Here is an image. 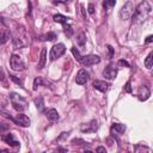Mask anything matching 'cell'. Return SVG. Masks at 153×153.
<instances>
[{
	"mask_svg": "<svg viewBox=\"0 0 153 153\" xmlns=\"http://www.w3.org/2000/svg\"><path fill=\"white\" fill-rule=\"evenodd\" d=\"M151 11H152V7H151V5L148 4V1H146V0H143V1H141L140 4H139V6L136 7V10L133 12V14H131V19H133V23H142V22H145L146 19H147V17L149 16V13H151Z\"/></svg>",
	"mask_w": 153,
	"mask_h": 153,
	"instance_id": "obj_1",
	"label": "cell"
},
{
	"mask_svg": "<svg viewBox=\"0 0 153 153\" xmlns=\"http://www.w3.org/2000/svg\"><path fill=\"white\" fill-rule=\"evenodd\" d=\"M10 99H11V104H12L13 109L18 112H23L27 108V100L23 96L18 94L16 92L10 93Z\"/></svg>",
	"mask_w": 153,
	"mask_h": 153,
	"instance_id": "obj_2",
	"label": "cell"
},
{
	"mask_svg": "<svg viewBox=\"0 0 153 153\" xmlns=\"http://www.w3.org/2000/svg\"><path fill=\"white\" fill-rule=\"evenodd\" d=\"M133 12H134V4H133L131 1H127V2L122 6V8L120 10L118 16H120V18H121L122 20H128V19L131 17Z\"/></svg>",
	"mask_w": 153,
	"mask_h": 153,
	"instance_id": "obj_3",
	"label": "cell"
},
{
	"mask_svg": "<svg viewBox=\"0 0 153 153\" xmlns=\"http://www.w3.org/2000/svg\"><path fill=\"white\" fill-rule=\"evenodd\" d=\"M66 53V47L63 43H57V44H54L50 49V54H49V57L51 61H55L56 59H59L60 56H62L63 54Z\"/></svg>",
	"mask_w": 153,
	"mask_h": 153,
	"instance_id": "obj_4",
	"label": "cell"
},
{
	"mask_svg": "<svg viewBox=\"0 0 153 153\" xmlns=\"http://www.w3.org/2000/svg\"><path fill=\"white\" fill-rule=\"evenodd\" d=\"M5 116H6L7 118H10L11 121H13L16 124L22 126V127H29L30 123H31L30 118H29L26 115H24L23 112H18V115H17L16 117H12V116H10V115H7V114H5Z\"/></svg>",
	"mask_w": 153,
	"mask_h": 153,
	"instance_id": "obj_5",
	"label": "cell"
},
{
	"mask_svg": "<svg viewBox=\"0 0 153 153\" xmlns=\"http://www.w3.org/2000/svg\"><path fill=\"white\" fill-rule=\"evenodd\" d=\"M10 66H11V68H12L13 71H18V72L25 69V65H24L22 57H20L19 55H17V54H12V55H11Z\"/></svg>",
	"mask_w": 153,
	"mask_h": 153,
	"instance_id": "obj_6",
	"label": "cell"
},
{
	"mask_svg": "<svg viewBox=\"0 0 153 153\" xmlns=\"http://www.w3.org/2000/svg\"><path fill=\"white\" fill-rule=\"evenodd\" d=\"M81 65L85 66V67H90V66H93L96 63H99L100 62V57L98 55H93V54H90V55H85L81 57L80 60Z\"/></svg>",
	"mask_w": 153,
	"mask_h": 153,
	"instance_id": "obj_7",
	"label": "cell"
},
{
	"mask_svg": "<svg viewBox=\"0 0 153 153\" xmlns=\"http://www.w3.org/2000/svg\"><path fill=\"white\" fill-rule=\"evenodd\" d=\"M117 75V67L114 65V63H110L105 67V69L103 71V76L105 79H109V80H112L115 79Z\"/></svg>",
	"mask_w": 153,
	"mask_h": 153,
	"instance_id": "obj_8",
	"label": "cell"
},
{
	"mask_svg": "<svg viewBox=\"0 0 153 153\" xmlns=\"http://www.w3.org/2000/svg\"><path fill=\"white\" fill-rule=\"evenodd\" d=\"M98 129V122L96 120H92L87 123H82L80 126V130L82 133H94Z\"/></svg>",
	"mask_w": 153,
	"mask_h": 153,
	"instance_id": "obj_9",
	"label": "cell"
},
{
	"mask_svg": "<svg viewBox=\"0 0 153 153\" xmlns=\"http://www.w3.org/2000/svg\"><path fill=\"white\" fill-rule=\"evenodd\" d=\"M124 130H126V126L124 124H121V123H112V126L110 128V133H111V135L116 140H117V136L118 135H121V134L124 133Z\"/></svg>",
	"mask_w": 153,
	"mask_h": 153,
	"instance_id": "obj_10",
	"label": "cell"
},
{
	"mask_svg": "<svg viewBox=\"0 0 153 153\" xmlns=\"http://www.w3.org/2000/svg\"><path fill=\"white\" fill-rule=\"evenodd\" d=\"M149 96H151V90L148 88V86L142 85V86L139 87L137 97H139L140 100H142V102H143V100H147V99L149 98Z\"/></svg>",
	"mask_w": 153,
	"mask_h": 153,
	"instance_id": "obj_11",
	"label": "cell"
},
{
	"mask_svg": "<svg viewBox=\"0 0 153 153\" xmlns=\"http://www.w3.org/2000/svg\"><path fill=\"white\" fill-rule=\"evenodd\" d=\"M88 79V73L85 71V69H80L78 73H76V76H75V82L78 85H85L86 81Z\"/></svg>",
	"mask_w": 153,
	"mask_h": 153,
	"instance_id": "obj_12",
	"label": "cell"
},
{
	"mask_svg": "<svg viewBox=\"0 0 153 153\" xmlns=\"http://www.w3.org/2000/svg\"><path fill=\"white\" fill-rule=\"evenodd\" d=\"M92 86H93L96 90L100 91V92H106L110 85H109L106 81H104V80H94V81L92 82Z\"/></svg>",
	"mask_w": 153,
	"mask_h": 153,
	"instance_id": "obj_13",
	"label": "cell"
},
{
	"mask_svg": "<svg viewBox=\"0 0 153 153\" xmlns=\"http://www.w3.org/2000/svg\"><path fill=\"white\" fill-rule=\"evenodd\" d=\"M2 140H4L7 145H10V146H12V147H17V146H19V141H17V140L14 139L13 134H11V133L5 134V135L2 136Z\"/></svg>",
	"mask_w": 153,
	"mask_h": 153,
	"instance_id": "obj_14",
	"label": "cell"
},
{
	"mask_svg": "<svg viewBox=\"0 0 153 153\" xmlns=\"http://www.w3.org/2000/svg\"><path fill=\"white\" fill-rule=\"evenodd\" d=\"M44 114H45V117L50 121V122H56V121H59V112L55 110V109H48V110H45L44 111Z\"/></svg>",
	"mask_w": 153,
	"mask_h": 153,
	"instance_id": "obj_15",
	"label": "cell"
},
{
	"mask_svg": "<svg viewBox=\"0 0 153 153\" xmlns=\"http://www.w3.org/2000/svg\"><path fill=\"white\" fill-rule=\"evenodd\" d=\"M45 62H47V49H45V48H43V49H42V51H41L39 62H38L37 68H38V69H42V68L45 66Z\"/></svg>",
	"mask_w": 153,
	"mask_h": 153,
	"instance_id": "obj_16",
	"label": "cell"
},
{
	"mask_svg": "<svg viewBox=\"0 0 153 153\" xmlns=\"http://www.w3.org/2000/svg\"><path fill=\"white\" fill-rule=\"evenodd\" d=\"M11 38V32L8 30H2L0 32V44H5Z\"/></svg>",
	"mask_w": 153,
	"mask_h": 153,
	"instance_id": "obj_17",
	"label": "cell"
},
{
	"mask_svg": "<svg viewBox=\"0 0 153 153\" xmlns=\"http://www.w3.org/2000/svg\"><path fill=\"white\" fill-rule=\"evenodd\" d=\"M53 19L56 22V23H61V24H66L68 22L69 18H67L66 16H62V14H54L53 16Z\"/></svg>",
	"mask_w": 153,
	"mask_h": 153,
	"instance_id": "obj_18",
	"label": "cell"
},
{
	"mask_svg": "<svg viewBox=\"0 0 153 153\" xmlns=\"http://www.w3.org/2000/svg\"><path fill=\"white\" fill-rule=\"evenodd\" d=\"M76 42L80 47H84L85 43H86V35L84 32H79L78 36H76Z\"/></svg>",
	"mask_w": 153,
	"mask_h": 153,
	"instance_id": "obj_19",
	"label": "cell"
},
{
	"mask_svg": "<svg viewBox=\"0 0 153 153\" xmlns=\"http://www.w3.org/2000/svg\"><path fill=\"white\" fill-rule=\"evenodd\" d=\"M153 53L151 51L148 55H147V57L145 59V66L148 68V69H151L152 68V66H153Z\"/></svg>",
	"mask_w": 153,
	"mask_h": 153,
	"instance_id": "obj_20",
	"label": "cell"
},
{
	"mask_svg": "<svg viewBox=\"0 0 153 153\" xmlns=\"http://www.w3.org/2000/svg\"><path fill=\"white\" fill-rule=\"evenodd\" d=\"M56 38V33L55 32H48V33H45V35H43V36H41V41H53V39H55Z\"/></svg>",
	"mask_w": 153,
	"mask_h": 153,
	"instance_id": "obj_21",
	"label": "cell"
},
{
	"mask_svg": "<svg viewBox=\"0 0 153 153\" xmlns=\"http://www.w3.org/2000/svg\"><path fill=\"white\" fill-rule=\"evenodd\" d=\"M35 104H36V108L38 109V111H43L44 109V102H43V98L42 97H38L35 99Z\"/></svg>",
	"mask_w": 153,
	"mask_h": 153,
	"instance_id": "obj_22",
	"label": "cell"
},
{
	"mask_svg": "<svg viewBox=\"0 0 153 153\" xmlns=\"http://www.w3.org/2000/svg\"><path fill=\"white\" fill-rule=\"evenodd\" d=\"M115 5H116V0H105L104 4H103L104 10H106V11H109L110 8H112Z\"/></svg>",
	"mask_w": 153,
	"mask_h": 153,
	"instance_id": "obj_23",
	"label": "cell"
},
{
	"mask_svg": "<svg viewBox=\"0 0 153 153\" xmlns=\"http://www.w3.org/2000/svg\"><path fill=\"white\" fill-rule=\"evenodd\" d=\"M71 50H72V54L74 55V57H75V59H76V60H78V61L80 62V60H81V57H82V56L80 55L79 50H78V49H76L75 47H72V49H71Z\"/></svg>",
	"mask_w": 153,
	"mask_h": 153,
	"instance_id": "obj_24",
	"label": "cell"
},
{
	"mask_svg": "<svg viewBox=\"0 0 153 153\" xmlns=\"http://www.w3.org/2000/svg\"><path fill=\"white\" fill-rule=\"evenodd\" d=\"M42 84H43V80H42V78H41V76L36 78V79L33 80V91H36V90H37V87H38L39 85H42Z\"/></svg>",
	"mask_w": 153,
	"mask_h": 153,
	"instance_id": "obj_25",
	"label": "cell"
},
{
	"mask_svg": "<svg viewBox=\"0 0 153 153\" xmlns=\"http://www.w3.org/2000/svg\"><path fill=\"white\" fill-rule=\"evenodd\" d=\"M10 79L11 80H13L17 85H19L20 87H23V81H22V79H19V78H17L16 75H12V74H10Z\"/></svg>",
	"mask_w": 153,
	"mask_h": 153,
	"instance_id": "obj_26",
	"label": "cell"
},
{
	"mask_svg": "<svg viewBox=\"0 0 153 153\" xmlns=\"http://www.w3.org/2000/svg\"><path fill=\"white\" fill-rule=\"evenodd\" d=\"M63 25H65V32H66V35H67L68 37H71V36L73 35V30H72L71 25H67V23L63 24Z\"/></svg>",
	"mask_w": 153,
	"mask_h": 153,
	"instance_id": "obj_27",
	"label": "cell"
},
{
	"mask_svg": "<svg viewBox=\"0 0 153 153\" xmlns=\"http://www.w3.org/2000/svg\"><path fill=\"white\" fill-rule=\"evenodd\" d=\"M13 43H14V48H20V47L24 45V43H23L22 41H19L18 38H14V39H13Z\"/></svg>",
	"mask_w": 153,
	"mask_h": 153,
	"instance_id": "obj_28",
	"label": "cell"
},
{
	"mask_svg": "<svg viewBox=\"0 0 153 153\" xmlns=\"http://www.w3.org/2000/svg\"><path fill=\"white\" fill-rule=\"evenodd\" d=\"M131 82L130 81H127V84H126V86H124V91L126 92H128V93H131Z\"/></svg>",
	"mask_w": 153,
	"mask_h": 153,
	"instance_id": "obj_29",
	"label": "cell"
},
{
	"mask_svg": "<svg viewBox=\"0 0 153 153\" xmlns=\"http://www.w3.org/2000/svg\"><path fill=\"white\" fill-rule=\"evenodd\" d=\"M118 65H120V66H123V67H130V65H129L126 60H120V61H118Z\"/></svg>",
	"mask_w": 153,
	"mask_h": 153,
	"instance_id": "obj_30",
	"label": "cell"
},
{
	"mask_svg": "<svg viewBox=\"0 0 153 153\" xmlns=\"http://www.w3.org/2000/svg\"><path fill=\"white\" fill-rule=\"evenodd\" d=\"M8 129V126L7 124H4V123H0V134L2 133V131H5V130H7Z\"/></svg>",
	"mask_w": 153,
	"mask_h": 153,
	"instance_id": "obj_31",
	"label": "cell"
},
{
	"mask_svg": "<svg viewBox=\"0 0 153 153\" xmlns=\"http://www.w3.org/2000/svg\"><path fill=\"white\" fill-rule=\"evenodd\" d=\"M5 80H6V76H5V73H4V71L0 68V81L1 82H5Z\"/></svg>",
	"mask_w": 153,
	"mask_h": 153,
	"instance_id": "obj_32",
	"label": "cell"
},
{
	"mask_svg": "<svg viewBox=\"0 0 153 153\" xmlns=\"http://www.w3.org/2000/svg\"><path fill=\"white\" fill-rule=\"evenodd\" d=\"M106 48L109 49V57L111 59V57L114 56V48H112L111 45H106Z\"/></svg>",
	"mask_w": 153,
	"mask_h": 153,
	"instance_id": "obj_33",
	"label": "cell"
},
{
	"mask_svg": "<svg viewBox=\"0 0 153 153\" xmlns=\"http://www.w3.org/2000/svg\"><path fill=\"white\" fill-rule=\"evenodd\" d=\"M71 0H53V4H67V2H69Z\"/></svg>",
	"mask_w": 153,
	"mask_h": 153,
	"instance_id": "obj_34",
	"label": "cell"
},
{
	"mask_svg": "<svg viewBox=\"0 0 153 153\" xmlns=\"http://www.w3.org/2000/svg\"><path fill=\"white\" fill-rule=\"evenodd\" d=\"M88 13L90 14H93L94 13V5L93 4H90L88 5Z\"/></svg>",
	"mask_w": 153,
	"mask_h": 153,
	"instance_id": "obj_35",
	"label": "cell"
},
{
	"mask_svg": "<svg viewBox=\"0 0 153 153\" xmlns=\"http://www.w3.org/2000/svg\"><path fill=\"white\" fill-rule=\"evenodd\" d=\"M152 41H153V36H152V35H149V36H148V37L146 38V41H145V43H146V44H148V43H151Z\"/></svg>",
	"mask_w": 153,
	"mask_h": 153,
	"instance_id": "obj_36",
	"label": "cell"
},
{
	"mask_svg": "<svg viewBox=\"0 0 153 153\" xmlns=\"http://www.w3.org/2000/svg\"><path fill=\"white\" fill-rule=\"evenodd\" d=\"M96 152H106V149H105V147H102V146H99V147H97L96 148Z\"/></svg>",
	"mask_w": 153,
	"mask_h": 153,
	"instance_id": "obj_37",
	"label": "cell"
}]
</instances>
